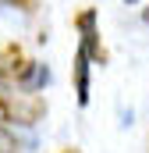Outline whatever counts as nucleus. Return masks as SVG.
<instances>
[{"label": "nucleus", "mask_w": 149, "mask_h": 153, "mask_svg": "<svg viewBox=\"0 0 149 153\" xmlns=\"http://www.w3.org/2000/svg\"><path fill=\"white\" fill-rule=\"evenodd\" d=\"M0 7H18V11H32L36 0H0Z\"/></svg>", "instance_id": "5"}, {"label": "nucleus", "mask_w": 149, "mask_h": 153, "mask_svg": "<svg viewBox=\"0 0 149 153\" xmlns=\"http://www.w3.org/2000/svg\"><path fill=\"white\" fill-rule=\"evenodd\" d=\"M89 64H92L89 53L78 46V50H74V96H78L82 107L89 103Z\"/></svg>", "instance_id": "3"}, {"label": "nucleus", "mask_w": 149, "mask_h": 153, "mask_svg": "<svg viewBox=\"0 0 149 153\" xmlns=\"http://www.w3.org/2000/svg\"><path fill=\"white\" fill-rule=\"evenodd\" d=\"M142 22H146V25H149V7H142Z\"/></svg>", "instance_id": "6"}, {"label": "nucleus", "mask_w": 149, "mask_h": 153, "mask_svg": "<svg viewBox=\"0 0 149 153\" xmlns=\"http://www.w3.org/2000/svg\"><path fill=\"white\" fill-rule=\"evenodd\" d=\"M18 150V139L7 132V125H0V153H14Z\"/></svg>", "instance_id": "4"}, {"label": "nucleus", "mask_w": 149, "mask_h": 153, "mask_svg": "<svg viewBox=\"0 0 149 153\" xmlns=\"http://www.w3.org/2000/svg\"><path fill=\"white\" fill-rule=\"evenodd\" d=\"M60 153H78V150H60Z\"/></svg>", "instance_id": "7"}, {"label": "nucleus", "mask_w": 149, "mask_h": 153, "mask_svg": "<svg viewBox=\"0 0 149 153\" xmlns=\"http://www.w3.org/2000/svg\"><path fill=\"white\" fill-rule=\"evenodd\" d=\"M78 25V46L89 53V61H100L103 64V46H100V29H96V11H82L74 18Z\"/></svg>", "instance_id": "2"}, {"label": "nucleus", "mask_w": 149, "mask_h": 153, "mask_svg": "<svg viewBox=\"0 0 149 153\" xmlns=\"http://www.w3.org/2000/svg\"><path fill=\"white\" fill-rule=\"evenodd\" d=\"M128 4H135V0H128Z\"/></svg>", "instance_id": "8"}, {"label": "nucleus", "mask_w": 149, "mask_h": 153, "mask_svg": "<svg viewBox=\"0 0 149 153\" xmlns=\"http://www.w3.org/2000/svg\"><path fill=\"white\" fill-rule=\"evenodd\" d=\"M46 114V103L32 93H18L14 85L0 82V125H36Z\"/></svg>", "instance_id": "1"}]
</instances>
